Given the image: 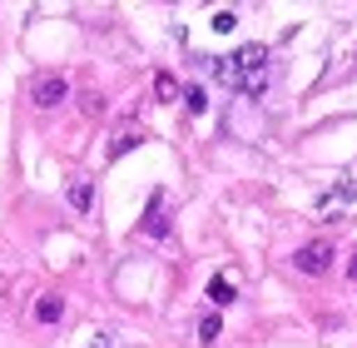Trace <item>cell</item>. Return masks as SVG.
Instances as JSON below:
<instances>
[{
	"instance_id": "cell-1",
	"label": "cell",
	"mask_w": 357,
	"mask_h": 348,
	"mask_svg": "<svg viewBox=\"0 0 357 348\" xmlns=\"http://www.w3.org/2000/svg\"><path fill=\"white\" fill-rule=\"evenodd\" d=\"M234 60H238V80H243L238 90H243L248 100H258V95L268 90V50H263V45H243Z\"/></svg>"
},
{
	"instance_id": "cell-2",
	"label": "cell",
	"mask_w": 357,
	"mask_h": 348,
	"mask_svg": "<svg viewBox=\"0 0 357 348\" xmlns=\"http://www.w3.org/2000/svg\"><path fill=\"white\" fill-rule=\"evenodd\" d=\"M293 264H298V274H328V264H333V244L328 239H312V244H303L298 254H293Z\"/></svg>"
},
{
	"instance_id": "cell-3",
	"label": "cell",
	"mask_w": 357,
	"mask_h": 348,
	"mask_svg": "<svg viewBox=\"0 0 357 348\" xmlns=\"http://www.w3.org/2000/svg\"><path fill=\"white\" fill-rule=\"evenodd\" d=\"M30 100H35L40 110H55L60 100H70V85H65L60 75H40V80H35V90H30Z\"/></svg>"
},
{
	"instance_id": "cell-4",
	"label": "cell",
	"mask_w": 357,
	"mask_h": 348,
	"mask_svg": "<svg viewBox=\"0 0 357 348\" xmlns=\"http://www.w3.org/2000/svg\"><path fill=\"white\" fill-rule=\"evenodd\" d=\"M208 298L218 303V309H229V303L238 298V284H234L229 274H213V279H208Z\"/></svg>"
},
{
	"instance_id": "cell-5",
	"label": "cell",
	"mask_w": 357,
	"mask_h": 348,
	"mask_svg": "<svg viewBox=\"0 0 357 348\" xmlns=\"http://www.w3.org/2000/svg\"><path fill=\"white\" fill-rule=\"evenodd\" d=\"M35 319H40V324H60V319H65V298H60V293H40Z\"/></svg>"
},
{
	"instance_id": "cell-6",
	"label": "cell",
	"mask_w": 357,
	"mask_h": 348,
	"mask_svg": "<svg viewBox=\"0 0 357 348\" xmlns=\"http://www.w3.org/2000/svg\"><path fill=\"white\" fill-rule=\"evenodd\" d=\"M89 204H95V184H89V180H70V209L89 214Z\"/></svg>"
},
{
	"instance_id": "cell-7",
	"label": "cell",
	"mask_w": 357,
	"mask_h": 348,
	"mask_svg": "<svg viewBox=\"0 0 357 348\" xmlns=\"http://www.w3.org/2000/svg\"><path fill=\"white\" fill-rule=\"evenodd\" d=\"M208 70H213V80H218V85H229V90H238V85H243V80H238V60H234V55H229V60H208Z\"/></svg>"
},
{
	"instance_id": "cell-8",
	"label": "cell",
	"mask_w": 357,
	"mask_h": 348,
	"mask_svg": "<svg viewBox=\"0 0 357 348\" xmlns=\"http://www.w3.org/2000/svg\"><path fill=\"white\" fill-rule=\"evenodd\" d=\"M154 95H159L164 105H174V100H184V90H178V80H174L169 70H159V75H154Z\"/></svg>"
},
{
	"instance_id": "cell-9",
	"label": "cell",
	"mask_w": 357,
	"mask_h": 348,
	"mask_svg": "<svg viewBox=\"0 0 357 348\" xmlns=\"http://www.w3.org/2000/svg\"><path fill=\"white\" fill-rule=\"evenodd\" d=\"M164 189H154V199H149V219H144V234H164Z\"/></svg>"
},
{
	"instance_id": "cell-10",
	"label": "cell",
	"mask_w": 357,
	"mask_h": 348,
	"mask_svg": "<svg viewBox=\"0 0 357 348\" xmlns=\"http://www.w3.org/2000/svg\"><path fill=\"white\" fill-rule=\"evenodd\" d=\"M139 140H144V135H139V129H124V135H119V140L109 145V159H119V154H129V150H134V145H139Z\"/></svg>"
},
{
	"instance_id": "cell-11",
	"label": "cell",
	"mask_w": 357,
	"mask_h": 348,
	"mask_svg": "<svg viewBox=\"0 0 357 348\" xmlns=\"http://www.w3.org/2000/svg\"><path fill=\"white\" fill-rule=\"evenodd\" d=\"M218 328H223V324H218V314H204V319H199V333H204V343H213V338H218Z\"/></svg>"
},
{
	"instance_id": "cell-12",
	"label": "cell",
	"mask_w": 357,
	"mask_h": 348,
	"mask_svg": "<svg viewBox=\"0 0 357 348\" xmlns=\"http://www.w3.org/2000/svg\"><path fill=\"white\" fill-rule=\"evenodd\" d=\"M184 100H189V110H194V115H204V110H208V100H204V90H199V85H189V90H184Z\"/></svg>"
},
{
	"instance_id": "cell-13",
	"label": "cell",
	"mask_w": 357,
	"mask_h": 348,
	"mask_svg": "<svg viewBox=\"0 0 357 348\" xmlns=\"http://www.w3.org/2000/svg\"><path fill=\"white\" fill-rule=\"evenodd\" d=\"M234 25H238L234 10H218V15H213V30H234Z\"/></svg>"
},
{
	"instance_id": "cell-14",
	"label": "cell",
	"mask_w": 357,
	"mask_h": 348,
	"mask_svg": "<svg viewBox=\"0 0 357 348\" xmlns=\"http://www.w3.org/2000/svg\"><path fill=\"white\" fill-rule=\"evenodd\" d=\"M89 348H114V343H109V338H105V333H100V338H95V343H89Z\"/></svg>"
},
{
	"instance_id": "cell-15",
	"label": "cell",
	"mask_w": 357,
	"mask_h": 348,
	"mask_svg": "<svg viewBox=\"0 0 357 348\" xmlns=\"http://www.w3.org/2000/svg\"><path fill=\"white\" fill-rule=\"evenodd\" d=\"M347 279H352V284H357V254H352V264H347Z\"/></svg>"
},
{
	"instance_id": "cell-16",
	"label": "cell",
	"mask_w": 357,
	"mask_h": 348,
	"mask_svg": "<svg viewBox=\"0 0 357 348\" xmlns=\"http://www.w3.org/2000/svg\"><path fill=\"white\" fill-rule=\"evenodd\" d=\"M0 289H6V279H0Z\"/></svg>"
}]
</instances>
